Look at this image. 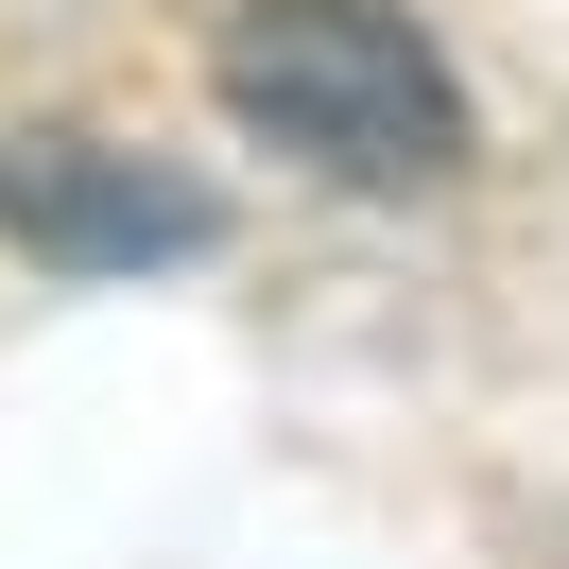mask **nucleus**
Segmentation results:
<instances>
[{
	"label": "nucleus",
	"instance_id": "1",
	"mask_svg": "<svg viewBox=\"0 0 569 569\" xmlns=\"http://www.w3.org/2000/svg\"><path fill=\"white\" fill-rule=\"evenodd\" d=\"M208 87L242 139H277L328 190H449L466 173V87L397 0H242Z\"/></svg>",
	"mask_w": 569,
	"mask_h": 569
},
{
	"label": "nucleus",
	"instance_id": "2",
	"mask_svg": "<svg viewBox=\"0 0 569 569\" xmlns=\"http://www.w3.org/2000/svg\"><path fill=\"white\" fill-rule=\"evenodd\" d=\"M0 242L52 277H139V259H208L224 208L190 173H139L104 139H0Z\"/></svg>",
	"mask_w": 569,
	"mask_h": 569
}]
</instances>
